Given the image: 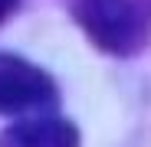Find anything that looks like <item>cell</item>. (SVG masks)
<instances>
[{
  "mask_svg": "<svg viewBox=\"0 0 151 147\" xmlns=\"http://www.w3.org/2000/svg\"><path fill=\"white\" fill-rule=\"evenodd\" d=\"M72 16L112 56H138L151 43V0H72Z\"/></svg>",
  "mask_w": 151,
  "mask_h": 147,
  "instance_id": "cell-1",
  "label": "cell"
},
{
  "mask_svg": "<svg viewBox=\"0 0 151 147\" xmlns=\"http://www.w3.org/2000/svg\"><path fill=\"white\" fill-rule=\"evenodd\" d=\"M56 82L30 59L0 53V114H27L56 105Z\"/></svg>",
  "mask_w": 151,
  "mask_h": 147,
  "instance_id": "cell-2",
  "label": "cell"
},
{
  "mask_svg": "<svg viewBox=\"0 0 151 147\" xmlns=\"http://www.w3.org/2000/svg\"><path fill=\"white\" fill-rule=\"evenodd\" d=\"M0 147H79V131L66 118H27L0 131Z\"/></svg>",
  "mask_w": 151,
  "mask_h": 147,
  "instance_id": "cell-3",
  "label": "cell"
},
{
  "mask_svg": "<svg viewBox=\"0 0 151 147\" xmlns=\"http://www.w3.org/2000/svg\"><path fill=\"white\" fill-rule=\"evenodd\" d=\"M13 4H17V0H0V20H4V16L13 10Z\"/></svg>",
  "mask_w": 151,
  "mask_h": 147,
  "instance_id": "cell-4",
  "label": "cell"
}]
</instances>
